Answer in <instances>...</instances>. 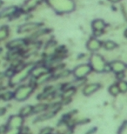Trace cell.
<instances>
[{"label":"cell","mask_w":127,"mask_h":134,"mask_svg":"<svg viewBox=\"0 0 127 134\" xmlns=\"http://www.w3.org/2000/svg\"><path fill=\"white\" fill-rule=\"evenodd\" d=\"M46 2L54 12L59 14L70 13L76 7L73 0H46Z\"/></svg>","instance_id":"cell-1"},{"label":"cell","mask_w":127,"mask_h":134,"mask_svg":"<svg viewBox=\"0 0 127 134\" xmlns=\"http://www.w3.org/2000/svg\"><path fill=\"white\" fill-rule=\"evenodd\" d=\"M33 64H28L25 66L21 67L18 71H15L12 77H10V85H17L27 79L29 75H31V71L33 68Z\"/></svg>","instance_id":"cell-2"},{"label":"cell","mask_w":127,"mask_h":134,"mask_svg":"<svg viewBox=\"0 0 127 134\" xmlns=\"http://www.w3.org/2000/svg\"><path fill=\"white\" fill-rule=\"evenodd\" d=\"M106 60L102 55L98 54V53H93L90 57V64L92 71H94L97 73H101L104 72L105 65H106Z\"/></svg>","instance_id":"cell-3"},{"label":"cell","mask_w":127,"mask_h":134,"mask_svg":"<svg viewBox=\"0 0 127 134\" xmlns=\"http://www.w3.org/2000/svg\"><path fill=\"white\" fill-rule=\"evenodd\" d=\"M34 91V86H32L31 85H21V86L18 87L15 90L14 93V99H16L18 102H23L25 101L27 98L31 97Z\"/></svg>","instance_id":"cell-4"},{"label":"cell","mask_w":127,"mask_h":134,"mask_svg":"<svg viewBox=\"0 0 127 134\" xmlns=\"http://www.w3.org/2000/svg\"><path fill=\"white\" fill-rule=\"evenodd\" d=\"M91 71L92 69L89 64H80L74 68L72 75L76 79H85L91 74Z\"/></svg>","instance_id":"cell-5"},{"label":"cell","mask_w":127,"mask_h":134,"mask_svg":"<svg viewBox=\"0 0 127 134\" xmlns=\"http://www.w3.org/2000/svg\"><path fill=\"white\" fill-rule=\"evenodd\" d=\"M25 118L19 114L12 115L7 120L6 125L8 128H14V129H21L24 126Z\"/></svg>","instance_id":"cell-6"},{"label":"cell","mask_w":127,"mask_h":134,"mask_svg":"<svg viewBox=\"0 0 127 134\" xmlns=\"http://www.w3.org/2000/svg\"><path fill=\"white\" fill-rule=\"evenodd\" d=\"M100 86H101L100 84H99V83H96V82L85 84L83 86V90H82L83 95L85 96V97L92 95L100 89Z\"/></svg>","instance_id":"cell-7"},{"label":"cell","mask_w":127,"mask_h":134,"mask_svg":"<svg viewBox=\"0 0 127 134\" xmlns=\"http://www.w3.org/2000/svg\"><path fill=\"white\" fill-rule=\"evenodd\" d=\"M110 66H111L112 71L114 72L116 75L124 73L127 68L126 64L124 62L123 60H118V59L112 61V62L110 63Z\"/></svg>","instance_id":"cell-8"},{"label":"cell","mask_w":127,"mask_h":134,"mask_svg":"<svg viewBox=\"0 0 127 134\" xmlns=\"http://www.w3.org/2000/svg\"><path fill=\"white\" fill-rule=\"evenodd\" d=\"M106 27V24L103 19L100 18H97V19L93 20L92 23H91V28L94 31V33L97 36L98 35H101L103 33V31Z\"/></svg>","instance_id":"cell-9"},{"label":"cell","mask_w":127,"mask_h":134,"mask_svg":"<svg viewBox=\"0 0 127 134\" xmlns=\"http://www.w3.org/2000/svg\"><path fill=\"white\" fill-rule=\"evenodd\" d=\"M102 47V43L100 40H98L96 37H91L88 39V41L86 42V48L88 51H90L91 52H96L101 49Z\"/></svg>","instance_id":"cell-10"},{"label":"cell","mask_w":127,"mask_h":134,"mask_svg":"<svg viewBox=\"0 0 127 134\" xmlns=\"http://www.w3.org/2000/svg\"><path fill=\"white\" fill-rule=\"evenodd\" d=\"M48 71H49V69L45 65H37V66L34 65L31 71V75L34 79H36V77L41 76L42 74L46 73Z\"/></svg>","instance_id":"cell-11"},{"label":"cell","mask_w":127,"mask_h":134,"mask_svg":"<svg viewBox=\"0 0 127 134\" xmlns=\"http://www.w3.org/2000/svg\"><path fill=\"white\" fill-rule=\"evenodd\" d=\"M52 76L53 74H51V72H46V73H44L42 74L41 76L36 77V79H34V83L36 85H43L45 84V83H46L48 81H50V80L52 79Z\"/></svg>","instance_id":"cell-12"},{"label":"cell","mask_w":127,"mask_h":134,"mask_svg":"<svg viewBox=\"0 0 127 134\" xmlns=\"http://www.w3.org/2000/svg\"><path fill=\"white\" fill-rule=\"evenodd\" d=\"M38 24L37 23H28L25 25H21L19 27V33H25V32H31V31H35L38 28Z\"/></svg>","instance_id":"cell-13"},{"label":"cell","mask_w":127,"mask_h":134,"mask_svg":"<svg viewBox=\"0 0 127 134\" xmlns=\"http://www.w3.org/2000/svg\"><path fill=\"white\" fill-rule=\"evenodd\" d=\"M25 42L23 39H14L12 40L9 44H8V47L10 50H18L20 48H22L23 46H25Z\"/></svg>","instance_id":"cell-14"},{"label":"cell","mask_w":127,"mask_h":134,"mask_svg":"<svg viewBox=\"0 0 127 134\" xmlns=\"http://www.w3.org/2000/svg\"><path fill=\"white\" fill-rule=\"evenodd\" d=\"M17 12V8L15 6H10V7H7L5 8L0 12V18H9V17H12Z\"/></svg>","instance_id":"cell-15"},{"label":"cell","mask_w":127,"mask_h":134,"mask_svg":"<svg viewBox=\"0 0 127 134\" xmlns=\"http://www.w3.org/2000/svg\"><path fill=\"white\" fill-rule=\"evenodd\" d=\"M18 114L21 115L23 118L31 116V114H33V106L31 105V104H26V105L21 107Z\"/></svg>","instance_id":"cell-16"},{"label":"cell","mask_w":127,"mask_h":134,"mask_svg":"<svg viewBox=\"0 0 127 134\" xmlns=\"http://www.w3.org/2000/svg\"><path fill=\"white\" fill-rule=\"evenodd\" d=\"M42 0H27L26 3L24 5V10L27 12V10H31L35 9L37 5L40 4Z\"/></svg>","instance_id":"cell-17"},{"label":"cell","mask_w":127,"mask_h":134,"mask_svg":"<svg viewBox=\"0 0 127 134\" xmlns=\"http://www.w3.org/2000/svg\"><path fill=\"white\" fill-rule=\"evenodd\" d=\"M102 47L104 48L105 51H108V52H111V51H113L118 48V44L117 43L113 40H106L104 43H102Z\"/></svg>","instance_id":"cell-18"},{"label":"cell","mask_w":127,"mask_h":134,"mask_svg":"<svg viewBox=\"0 0 127 134\" xmlns=\"http://www.w3.org/2000/svg\"><path fill=\"white\" fill-rule=\"evenodd\" d=\"M48 109V104L45 103H38L35 104L33 106V113L34 114H39L42 112L46 111Z\"/></svg>","instance_id":"cell-19"},{"label":"cell","mask_w":127,"mask_h":134,"mask_svg":"<svg viewBox=\"0 0 127 134\" xmlns=\"http://www.w3.org/2000/svg\"><path fill=\"white\" fill-rule=\"evenodd\" d=\"M108 92H109V94L111 96H112V97H117V96H118V94L120 93V91L118 89V85L117 84L111 85L109 88H108Z\"/></svg>","instance_id":"cell-20"},{"label":"cell","mask_w":127,"mask_h":134,"mask_svg":"<svg viewBox=\"0 0 127 134\" xmlns=\"http://www.w3.org/2000/svg\"><path fill=\"white\" fill-rule=\"evenodd\" d=\"M118 89L120 91V93H127V81L124 79L118 80V82L117 83Z\"/></svg>","instance_id":"cell-21"},{"label":"cell","mask_w":127,"mask_h":134,"mask_svg":"<svg viewBox=\"0 0 127 134\" xmlns=\"http://www.w3.org/2000/svg\"><path fill=\"white\" fill-rule=\"evenodd\" d=\"M9 35V28L6 25L0 27V40H4Z\"/></svg>","instance_id":"cell-22"},{"label":"cell","mask_w":127,"mask_h":134,"mask_svg":"<svg viewBox=\"0 0 127 134\" xmlns=\"http://www.w3.org/2000/svg\"><path fill=\"white\" fill-rule=\"evenodd\" d=\"M1 98H2V99L4 101H10V100H12V98H14V93L12 92L7 91V92H4L1 95Z\"/></svg>","instance_id":"cell-23"},{"label":"cell","mask_w":127,"mask_h":134,"mask_svg":"<svg viewBox=\"0 0 127 134\" xmlns=\"http://www.w3.org/2000/svg\"><path fill=\"white\" fill-rule=\"evenodd\" d=\"M53 132V129L50 126H46L42 128L41 130H39V132L37 134H52Z\"/></svg>","instance_id":"cell-24"},{"label":"cell","mask_w":127,"mask_h":134,"mask_svg":"<svg viewBox=\"0 0 127 134\" xmlns=\"http://www.w3.org/2000/svg\"><path fill=\"white\" fill-rule=\"evenodd\" d=\"M4 134H21V130L14 129V128H8Z\"/></svg>","instance_id":"cell-25"},{"label":"cell","mask_w":127,"mask_h":134,"mask_svg":"<svg viewBox=\"0 0 127 134\" xmlns=\"http://www.w3.org/2000/svg\"><path fill=\"white\" fill-rule=\"evenodd\" d=\"M118 134H127V122H125L120 127Z\"/></svg>","instance_id":"cell-26"},{"label":"cell","mask_w":127,"mask_h":134,"mask_svg":"<svg viewBox=\"0 0 127 134\" xmlns=\"http://www.w3.org/2000/svg\"><path fill=\"white\" fill-rule=\"evenodd\" d=\"M109 1L111 3H113V4H116V3H118V2H120L121 0H109Z\"/></svg>","instance_id":"cell-27"},{"label":"cell","mask_w":127,"mask_h":134,"mask_svg":"<svg viewBox=\"0 0 127 134\" xmlns=\"http://www.w3.org/2000/svg\"><path fill=\"white\" fill-rule=\"evenodd\" d=\"M21 134H31V132H27V133H21Z\"/></svg>","instance_id":"cell-28"},{"label":"cell","mask_w":127,"mask_h":134,"mask_svg":"<svg viewBox=\"0 0 127 134\" xmlns=\"http://www.w3.org/2000/svg\"><path fill=\"white\" fill-rule=\"evenodd\" d=\"M1 4H2V1L0 0V6H1Z\"/></svg>","instance_id":"cell-29"}]
</instances>
